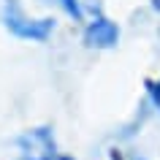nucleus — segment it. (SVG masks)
<instances>
[{
    "label": "nucleus",
    "mask_w": 160,
    "mask_h": 160,
    "mask_svg": "<svg viewBox=\"0 0 160 160\" xmlns=\"http://www.w3.org/2000/svg\"><path fill=\"white\" fill-rule=\"evenodd\" d=\"M0 19H3V27H6L11 35L22 38V41H46L52 35V30H54V19H49V17L46 19L27 17L17 0H6V3H3Z\"/></svg>",
    "instance_id": "1"
},
{
    "label": "nucleus",
    "mask_w": 160,
    "mask_h": 160,
    "mask_svg": "<svg viewBox=\"0 0 160 160\" xmlns=\"http://www.w3.org/2000/svg\"><path fill=\"white\" fill-rule=\"evenodd\" d=\"M19 160H60L57 144L49 128H33L17 138Z\"/></svg>",
    "instance_id": "2"
},
{
    "label": "nucleus",
    "mask_w": 160,
    "mask_h": 160,
    "mask_svg": "<svg viewBox=\"0 0 160 160\" xmlns=\"http://www.w3.org/2000/svg\"><path fill=\"white\" fill-rule=\"evenodd\" d=\"M117 41H119V27L103 14H95L84 30V43L92 49H111V46H117Z\"/></svg>",
    "instance_id": "3"
},
{
    "label": "nucleus",
    "mask_w": 160,
    "mask_h": 160,
    "mask_svg": "<svg viewBox=\"0 0 160 160\" xmlns=\"http://www.w3.org/2000/svg\"><path fill=\"white\" fill-rule=\"evenodd\" d=\"M60 6H62L65 14H68V17H73L76 22L84 17V14H82V6H79V0H60Z\"/></svg>",
    "instance_id": "4"
},
{
    "label": "nucleus",
    "mask_w": 160,
    "mask_h": 160,
    "mask_svg": "<svg viewBox=\"0 0 160 160\" xmlns=\"http://www.w3.org/2000/svg\"><path fill=\"white\" fill-rule=\"evenodd\" d=\"M149 95H152V101H155V106L160 109V82H155V84H149Z\"/></svg>",
    "instance_id": "5"
}]
</instances>
